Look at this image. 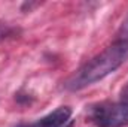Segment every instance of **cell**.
Wrapping results in <instances>:
<instances>
[{"label":"cell","mask_w":128,"mask_h":127,"mask_svg":"<svg viewBox=\"0 0 128 127\" xmlns=\"http://www.w3.org/2000/svg\"><path fill=\"white\" fill-rule=\"evenodd\" d=\"M128 60V39L116 36L115 42L104 51L97 54L85 64H82L66 82L64 88L68 91L84 90L98 81L104 79L115 70H118Z\"/></svg>","instance_id":"cell-1"},{"label":"cell","mask_w":128,"mask_h":127,"mask_svg":"<svg viewBox=\"0 0 128 127\" xmlns=\"http://www.w3.org/2000/svg\"><path fill=\"white\" fill-rule=\"evenodd\" d=\"M88 118L96 127H127L128 108L121 102H101L88 108Z\"/></svg>","instance_id":"cell-2"},{"label":"cell","mask_w":128,"mask_h":127,"mask_svg":"<svg viewBox=\"0 0 128 127\" xmlns=\"http://www.w3.org/2000/svg\"><path fill=\"white\" fill-rule=\"evenodd\" d=\"M72 126H73V123H70V124H68V126H67V127H72Z\"/></svg>","instance_id":"cell-6"},{"label":"cell","mask_w":128,"mask_h":127,"mask_svg":"<svg viewBox=\"0 0 128 127\" xmlns=\"http://www.w3.org/2000/svg\"><path fill=\"white\" fill-rule=\"evenodd\" d=\"M20 33L18 29L12 27L10 24L8 23H0V40H4V39H9V37H14Z\"/></svg>","instance_id":"cell-4"},{"label":"cell","mask_w":128,"mask_h":127,"mask_svg":"<svg viewBox=\"0 0 128 127\" xmlns=\"http://www.w3.org/2000/svg\"><path fill=\"white\" fill-rule=\"evenodd\" d=\"M118 102H121L124 106H127L128 108V81H127V84L122 87L121 93H119V99H118Z\"/></svg>","instance_id":"cell-5"},{"label":"cell","mask_w":128,"mask_h":127,"mask_svg":"<svg viewBox=\"0 0 128 127\" xmlns=\"http://www.w3.org/2000/svg\"><path fill=\"white\" fill-rule=\"evenodd\" d=\"M72 109L68 106H60L48 115L42 117L36 123L26 127H67L72 123Z\"/></svg>","instance_id":"cell-3"}]
</instances>
